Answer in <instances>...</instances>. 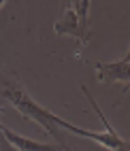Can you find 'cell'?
Wrapping results in <instances>:
<instances>
[{"mask_svg": "<svg viewBox=\"0 0 130 151\" xmlns=\"http://www.w3.org/2000/svg\"><path fill=\"white\" fill-rule=\"evenodd\" d=\"M90 6H92L90 0H73V2H68L64 6V11H62V17L53 24L56 34L58 36L68 34L77 41L79 49L85 47V43L90 41V36H92V30H90V24H87Z\"/></svg>", "mask_w": 130, "mask_h": 151, "instance_id": "2", "label": "cell"}, {"mask_svg": "<svg viewBox=\"0 0 130 151\" xmlns=\"http://www.w3.org/2000/svg\"><path fill=\"white\" fill-rule=\"evenodd\" d=\"M94 68H96V79L100 83L119 81V83H124L126 89H128V81H130V51H126L119 62H94ZM126 89H124V94H126Z\"/></svg>", "mask_w": 130, "mask_h": 151, "instance_id": "4", "label": "cell"}, {"mask_svg": "<svg viewBox=\"0 0 130 151\" xmlns=\"http://www.w3.org/2000/svg\"><path fill=\"white\" fill-rule=\"evenodd\" d=\"M0 98H6L9 102L19 111L22 117L32 119V122L41 126L49 136H53L58 140V145L62 147L64 151H71V149H68V143L64 140L62 132H60V128H58V119L60 117L56 113H51L49 109H45L43 104H38L36 100L22 87V83H19L15 77L0 75Z\"/></svg>", "mask_w": 130, "mask_h": 151, "instance_id": "1", "label": "cell"}, {"mask_svg": "<svg viewBox=\"0 0 130 151\" xmlns=\"http://www.w3.org/2000/svg\"><path fill=\"white\" fill-rule=\"evenodd\" d=\"M2 4H4V2H2V0H0V9H2Z\"/></svg>", "mask_w": 130, "mask_h": 151, "instance_id": "7", "label": "cell"}, {"mask_svg": "<svg viewBox=\"0 0 130 151\" xmlns=\"http://www.w3.org/2000/svg\"><path fill=\"white\" fill-rule=\"evenodd\" d=\"M0 132H2L4 140L13 149L17 151H64L60 145H45V143H38V140H32V138H26L22 134L13 132L11 128H6L4 124H0Z\"/></svg>", "mask_w": 130, "mask_h": 151, "instance_id": "5", "label": "cell"}, {"mask_svg": "<svg viewBox=\"0 0 130 151\" xmlns=\"http://www.w3.org/2000/svg\"><path fill=\"white\" fill-rule=\"evenodd\" d=\"M0 124H2V122H0ZM9 147H11V145H9V143H6V140H4V136H2V132H0V151H6Z\"/></svg>", "mask_w": 130, "mask_h": 151, "instance_id": "6", "label": "cell"}, {"mask_svg": "<svg viewBox=\"0 0 130 151\" xmlns=\"http://www.w3.org/2000/svg\"><path fill=\"white\" fill-rule=\"evenodd\" d=\"M58 128L60 130H66V132H73L77 136H83V138H90V140H94V143L98 145H103L105 149H111V151H128V140L122 138L117 132H92V130H83V128H79L71 122H66V119L60 117L58 119Z\"/></svg>", "mask_w": 130, "mask_h": 151, "instance_id": "3", "label": "cell"}]
</instances>
